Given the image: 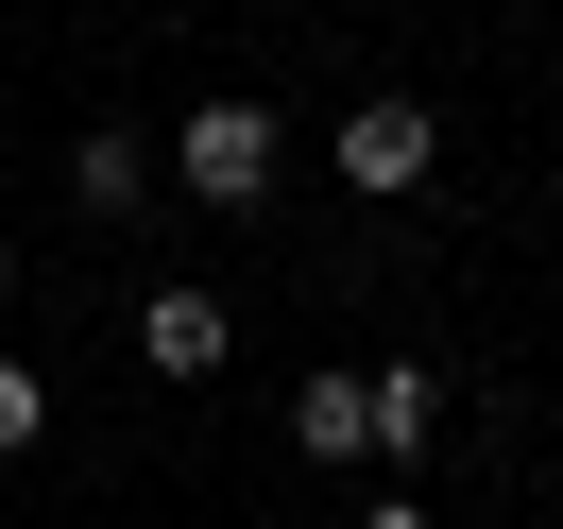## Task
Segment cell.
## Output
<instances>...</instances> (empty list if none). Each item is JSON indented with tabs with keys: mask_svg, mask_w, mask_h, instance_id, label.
Instances as JSON below:
<instances>
[{
	"mask_svg": "<svg viewBox=\"0 0 563 529\" xmlns=\"http://www.w3.org/2000/svg\"><path fill=\"white\" fill-rule=\"evenodd\" d=\"M52 444V376H35V359H0V461H35Z\"/></svg>",
	"mask_w": 563,
	"mask_h": 529,
	"instance_id": "7",
	"label": "cell"
},
{
	"mask_svg": "<svg viewBox=\"0 0 563 529\" xmlns=\"http://www.w3.org/2000/svg\"><path fill=\"white\" fill-rule=\"evenodd\" d=\"M427 444H444V376L427 359H376V478H427Z\"/></svg>",
	"mask_w": 563,
	"mask_h": 529,
	"instance_id": "5",
	"label": "cell"
},
{
	"mask_svg": "<svg viewBox=\"0 0 563 529\" xmlns=\"http://www.w3.org/2000/svg\"><path fill=\"white\" fill-rule=\"evenodd\" d=\"M290 444H308V461H376V359L290 376Z\"/></svg>",
	"mask_w": 563,
	"mask_h": 529,
	"instance_id": "4",
	"label": "cell"
},
{
	"mask_svg": "<svg viewBox=\"0 0 563 529\" xmlns=\"http://www.w3.org/2000/svg\"><path fill=\"white\" fill-rule=\"evenodd\" d=\"M222 342H240V308H222L206 274H154V290H137V359H154L172 393H188V376H222Z\"/></svg>",
	"mask_w": 563,
	"mask_h": 529,
	"instance_id": "3",
	"label": "cell"
},
{
	"mask_svg": "<svg viewBox=\"0 0 563 529\" xmlns=\"http://www.w3.org/2000/svg\"><path fill=\"white\" fill-rule=\"evenodd\" d=\"M324 172H342L358 206H410V188L444 172V120H427L410 86H376V103H342V120H324Z\"/></svg>",
	"mask_w": 563,
	"mask_h": 529,
	"instance_id": "2",
	"label": "cell"
},
{
	"mask_svg": "<svg viewBox=\"0 0 563 529\" xmlns=\"http://www.w3.org/2000/svg\"><path fill=\"white\" fill-rule=\"evenodd\" d=\"M358 529H444V513H427L410 478H376V495H358Z\"/></svg>",
	"mask_w": 563,
	"mask_h": 529,
	"instance_id": "8",
	"label": "cell"
},
{
	"mask_svg": "<svg viewBox=\"0 0 563 529\" xmlns=\"http://www.w3.org/2000/svg\"><path fill=\"white\" fill-rule=\"evenodd\" d=\"M18 290H35V274H18V240H0V308H18Z\"/></svg>",
	"mask_w": 563,
	"mask_h": 529,
	"instance_id": "9",
	"label": "cell"
},
{
	"mask_svg": "<svg viewBox=\"0 0 563 529\" xmlns=\"http://www.w3.org/2000/svg\"><path fill=\"white\" fill-rule=\"evenodd\" d=\"M154 188H172V172H154V137H120V120H103V137H69V206H86V222H137Z\"/></svg>",
	"mask_w": 563,
	"mask_h": 529,
	"instance_id": "6",
	"label": "cell"
},
{
	"mask_svg": "<svg viewBox=\"0 0 563 529\" xmlns=\"http://www.w3.org/2000/svg\"><path fill=\"white\" fill-rule=\"evenodd\" d=\"M154 172H172L188 206H222V222H256V206H274V188H290V120L256 103V86H222V103H188V120H172V154H154Z\"/></svg>",
	"mask_w": 563,
	"mask_h": 529,
	"instance_id": "1",
	"label": "cell"
}]
</instances>
